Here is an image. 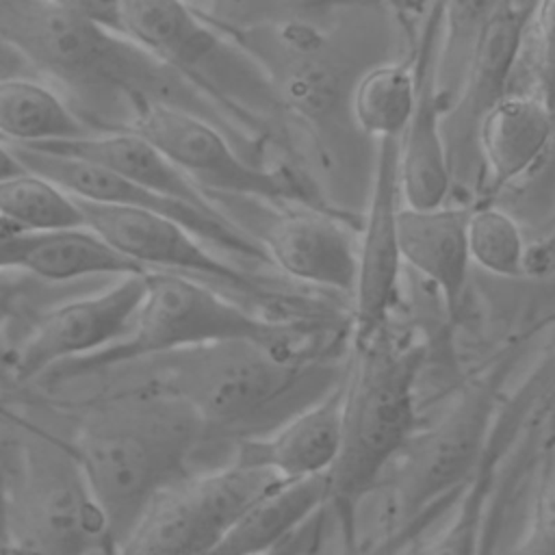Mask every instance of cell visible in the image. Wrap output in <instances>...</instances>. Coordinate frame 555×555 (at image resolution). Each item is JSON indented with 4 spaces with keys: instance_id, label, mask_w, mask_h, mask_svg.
Listing matches in <instances>:
<instances>
[{
    "instance_id": "obj_5",
    "label": "cell",
    "mask_w": 555,
    "mask_h": 555,
    "mask_svg": "<svg viewBox=\"0 0 555 555\" xmlns=\"http://www.w3.org/2000/svg\"><path fill=\"white\" fill-rule=\"evenodd\" d=\"M306 338L301 325L256 314L199 280L145 271V291L126 334L111 347L50 373L78 377L219 340H258L286 351H308Z\"/></svg>"
},
{
    "instance_id": "obj_34",
    "label": "cell",
    "mask_w": 555,
    "mask_h": 555,
    "mask_svg": "<svg viewBox=\"0 0 555 555\" xmlns=\"http://www.w3.org/2000/svg\"><path fill=\"white\" fill-rule=\"evenodd\" d=\"M0 416H4V418H9V421H17V423H24V418L15 416V414L11 412V408H7L2 401H0Z\"/></svg>"
},
{
    "instance_id": "obj_28",
    "label": "cell",
    "mask_w": 555,
    "mask_h": 555,
    "mask_svg": "<svg viewBox=\"0 0 555 555\" xmlns=\"http://www.w3.org/2000/svg\"><path fill=\"white\" fill-rule=\"evenodd\" d=\"M13 427H22V429H30L35 425H30L28 421L17 423V421H9L4 416H0V535L4 540V522H7V509H9V501L24 462V451H26V442L13 431Z\"/></svg>"
},
{
    "instance_id": "obj_3",
    "label": "cell",
    "mask_w": 555,
    "mask_h": 555,
    "mask_svg": "<svg viewBox=\"0 0 555 555\" xmlns=\"http://www.w3.org/2000/svg\"><path fill=\"white\" fill-rule=\"evenodd\" d=\"M0 39L65 89L89 98H137L191 111L225 128L215 100L130 39L52 0H0Z\"/></svg>"
},
{
    "instance_id": "obj_6",
    "label": "cell",
    "mask_w": 555,
    "mask_h": 555,
    "mask_svg": "<svg viewBox=\"0 0 555 555\" xmlns=\"http://www.w3.org/2000/svg\"><path fill=\"white\" fill-rule=\"evenodd\" d=\"M501 405L496 379L479 382L434 421L416 425L382 477L390 544L412 538L423 518L436 516L464 490L486 453Z\"/></svg>"
},
{
    "instance_id": "obj_11",
    "label": "cell",
    "mask_w": 555,
    "mask_h": 555,
    "mask_svg": "<svg viewBox=\"0 0 555 555\" xmlns=\"http://www.w3.org/2000/svg\"><path fill=\"white\" fill-rule=\"evenodd\" d=\"M2 143L9 147L11 156L22 169L52 182L72 199L150 210L178 221L204 243H210L230 254H238L247 260L269 262L260 241H256L247 230L238 228L228 217H210L180 202L165 199L100 165H93L76 156H67V154H59V152L33 147V145H17L7 141Z\"/></svg>"
},
{
    "instance_id": "obj_25",
    "label": "cell",
    "mask_w": 555,
    "mask_h": 555,
    "mask_svg": "<svg viewBox=\"0 0 555 555\" xmlns=\"http://www.w3.org/2000/svg\"><path fill=\"white\" fill-rule=\"evenodd\" d=\"M418 82L414 69L386 63L369 69L351 93V115L360 130L382 139H401L416 108Z\"/></svg>"
},
{
    "instance_id": "obj_15",
    "label": "cell",
    "mask_w": 555,
    "mask_h": 555,
    "mask_svg": "<svg viewBox=\"0 0 555 555\" xmlns=\"http://www.w3.org/2000/svg\"><path fill=\"white\" fill-rule=\"evenodd\" d=\"M260 245L271 264L297 282L353 293L358 275V236L323 208L278 215Z\"/></svg>"
},
{
    "instance_id": "obj_8",
    "label": "cell",
    "mask_w": 555,
    "mask_h": 555,
    "mask_svg": "<svg viewBox=\"0 0 555 555\" xmlns=\"http://www.w3.org/2000/svg\"><path fill=\"white\" fill-rule=\"evenodd\" d=\"M275 473L230 457L163 488L115 555H202L249 505L282 486Z\"/></svg>"
},
{
    "instance_id": "obj_26",
    "label": "cell",
    "mask_w": 555,
    "mask_h": 555,
    "mask_svg": "<svg viewBox=\"0 0 555 555\" xmlns=\"http://www.w3.org/2000/svg\"><path fill=\"white\" fill-rule=\"evenodd\" d=\"M0 219L13 232H50L82 225L76 202L26 169L0 178Z\"/></svg>"
},
{
    "instance_id": "obj_4",
    "label": "cell",
    "mask_w": 555,
    "mask_h": 555,
    "mask_svg": "<svg viewBox=\"0 0 555 555\" xmlns=\"http://www.w3.org/2000/svg\"><path fill=\"white\" fill-rule=\"evenodd\" d=\"M423 349L397 340L386 327L353 343L340 382V444L327 473V505L347 527L362 501L414 434Z\"/></svg>"
},
{
    "instance_id": "obj_14",
    "label": "cell",
    "mask_w": 555,
    "mask_h": 555,
    "mask_svg": "<svg viewBox=\"0 0 555 555\" xmlns=\"http://www.w3.org/2000/svg\"><path fill=\"white\" fill-rule=\"evenodd\" d=\"M529 17V7H518L514 0H499L473 48L455 100L442 111L440 128L453 182L468 150H475V130L481 115L505 95V85L525 43Z\"/></svg>"
},
{
    "instance_id": "obj_17",
    "label": "cell",
    "mask_w": 555,
    "mask_h": 555,
    "mask_svg": "<svg viewBox=\"0 0 555 555\" xmlns=\"http://www.w3.org/2000/svg\"><path fill=\"white\" fill-rule=\"evenodd\" d=\"M33 147L89 160L154 195L180 202L210 217H225L160 150L128 128L89 132L74 139L37 143Z\"/></svg>"
},
{
    "instance_id": "obj_36",
    "label": "cell",
    "mask_w": 555,
    "mask_h": 555,
    "mask_svg": "<svg viewBox=\"0 0 555 555\" xmlns=\"http://www.w3.org/2000/svg\"><path fill=\"white\" fill-rule=\"evenodd\" d=\"M2 546H4V540H2V535H0V548H2Z\"/></svg>"
},
{
    "instance_id": "obj_9",
    "label": "cell",
    "mask_w": 555,
    "mask_h": 555,
    "mask_svg": "<svg viewBox=\"0 0 555 555\" xmlns=\"http://www.w3.org/2000/svg\"><path fill=\"white\" fill-rule=\"evenodd\" d=\"M130 111L124 128L160 150L197 189L327 210L306 178L286 167L269 169L245 160L230 134L212 121L145 98L132 100Z\"/></svg>"
},
{
    "instance_id": "obj_19",
    "label": "cell",
    "mask_w": 555,
    "mask_h": 555,
    "mask_svg": "<svg viewBox=\"0 0 555 555\" xmlns=\"http://www.w3.org/2000/svg\"><path fill=\"white\" fill-rule=\"evenodd\" d=\"M553 134L548 102L540 95L505 93L479 119L475 152L492 191L527 176L548 150Z\"/></svg>"
},
{
    "instance_id": "obj_16",
    "label": "cell",
    "mask_w": 555,
    "mask_h": 555,
    "mask_svg": "<svg viewBox=\"0 0 555 555\" xmlns=\"http://www.w3.org/2000/svg\"><path fill=\"white\" fill-rule=\"evenodd\" d=\"M340 444V384L260 438L236 442L232 457L262 466L282 481L325 477Z\"/></svg>"
},
{
    "instance_id": "obj_1",
    "label": "cell",
    "mask_w": 555,
    "mask_h": 555,
    "mask_svg": "<svg viewBox=\"0 0 555 555\" xmlns=\"http://www.w3.org/2000/svg\"><path fill=\"white\" fill-rule=\"evenodd\" d=\"M208 447L223 444L182 401L150 382L95 405L69 442L115 548L163 488L208 468L202 462Z\"/></svg>"
},
{
    "instance_id": "obj_10",
    "label": "cell",
    "mask_w": 555,
    "mask_h": 555,
    "mask_svg": "<svg viewBox=\"0 0 555 555\" xmlns=\"http://www.w3.org/2000/svg\"><path fill=\"white\" fill-rule=\"evenodd\" d=\"M143 291L145 271L126 273L102 291L50 308L17 345L11 360L13 377L30 382L117 343L130 327Z\"/></svg>"
},
{
    "instance_id": "obj_20",
    "label": "cell",
    "mask_w": 555,
    "mask_h": 555,
    "mask_svg": "<svg viewBox=\"0 0 555 555\" xmlns=\"http://www.w3.org/2000/svg\"><path fill=\"white\" fill-rule=\"evenodd\" d=\"M117 7L126 39L180 72L208 95L202 67L208 61H221L223 46L184 0H117Z\"/></svg>"
},
{
    "instance_id": "obj_23",
    "label": "cell",
    "mask_w": 555,
    "mask_h": 555,
    "mask_svg": "<svg viewBox=\"0 0 555 555\" xmlns=\"http://www.w3.org/2000/svg\"><path fill=\"white\" fill-rule=\"evenodd\" d=\"M20 271L46 282H69L91 275L117 278L126 273H143L145 269L111 249L91 230L78 225L50 232H26V249Z\"/></svg>"
},
{
    "instance_id": "obj_21",
    "label": "cell",
    "mask_w": 555,
    "mask_h": 555,
    "mask_svg": "<svg viewBox=\"0 0 555 555\" xmlns=\"http://www.w3.org/2000/svg\"><path fill=\"white\" fill-rule=\"evenodd\" d=\"M327 507V475L286 481L249 505L202 555H269Z\"/></svg>"
},
{
    "instance_id": "obj_27",
    "label": "cell",
    "mask_w": 555,
    "mask_h": 555,
    "mask_svg": "<svg viewBox=\"0 0 555 555\" xmlns=\"http://www.w3.org/2000/svg\"><path fill=\"white\" fill-rule=\"evenodd\" d=\"M525 236L516 219L496 206L470 208L466 247L470 262L499 278L522 275Z\"/></svg>"
},
{
    "instance_id": "obj_31",
    "label": "cell",
    "mask_w": 555,
    "mask_h": 555,
    "mask_svg": "<svg viewBox=\"0 0 555 555\" xmlns=\"http://www.w3.org/2000/svg\"><path fill=\"white\" fill-rule=\"evenodd\" d=\"M26 249V232L0 234V275L20 271Z\"/></svg>"
},
{
    "instance_id": "obj_32",
    "label": "cell",
    "mask_w": 555,
    "mask_h": 555,
    "mask_svg": "<svg viewBox=\"0 0 555 555\" xmlns=\"http://www.w3.org/2000/svg\"><path fill=\"white\" fill-rule=\"evenodd\" d=\"M20 169L22 167L15 163V158L11 156L9 147L0 141V178H7V176H11V173H15Z\"/></svg>"
},
{
    "instance_id": "obj_33",
    "label": "cell",
    "mask_w": 555,
    "mask_h": 555,
    "mask_svg": "<svg viewBox=\"0 0 555 555\" xmlns=\"http://www.w3.org/2000/svg\"><path fill=\"white\" fill-rule=\"evenodd\" d=\"M4 275V273H2ZM4 284H0V325L4 323V317L9 314V304H11V297H13V293L11 291H7V288H2Z\"/></svg>"
},
{
    "instance_id": "obj_2",
    "label": "cell",
    "mask_w": 555,
    "mask_h": 555,
    "mask_svg": "<svg viewBox=\"0 0 555 555\" xmlns=\"http://www.w3.org/2000/svg\"><path fill=\"white\" fill-rule=\"evenodd\" d=\"M154 364L152 386L182 401L206 434L234 449L267 436L293 414L334 390L345 369L258 340H219L189 347Z\"/></svg>"
},
{
    "instance_id": "obj_13",
    "label": "cell",
    "mask_w": 555,
    "mask_h": 555,
    "mask_svg": "<svg viewBox=\"0 0 555 555\" xmlns=\"http://www.w3.org/2000/svg\"><path fill=\"white\" fill-rule=\"evenodd\" d=\"M375 169L362 236L358 238V275L353 286V343H362L386 327L399 293L401 256L397 245L399 139L377 141Z\"/></svg>"
},
{
    "instance_id": "obj_35",
    "label": "cell",
    "mask_w": 555,
    "mask_h": 555,
    "mask_svg": "<svg viewBox=\"0 0 555 555\" xmlns=\"http://www.w3.org/2000/svg\"><path fill=\"white\" fill-rule=\"evenodd\" d=\"M7 232H13V230H11V228L0 219V234H7Z\"/></svg>"
},
{
    "instance_id": "obj_18",
    "label": "cell",
    "mask_w": 555,
    "mask_h": 555,
    "mask_svg": "<svg viewBox=\"0 0 555 555\" xmlns=\"http://www.w3.org/2000/svg\"><path fill=\"white\" fill-rule=\"evenodd\" d=\"M468 206L410 208L401 204L397 212V245L401 262L429 280L449 314L460 310L468 284L466 223Z\"/></svg>"
},
{
    "instance_id": "obj_22",
    "label": "cell",
    "mask_w": 555,
    "mask_h": 555,
    "mask_svg": "<svg viewBox=\"0 0 555 555\" xmlns=\"http://www.w3.org/2000/svg\"><path fill=\"white\" fill-rule=\"evenodd\" d=\"M440 117L434 82L423 80L410 126L399 139V189L410 208L442 206L451 193L453 173Z\"/></svg>"
},
{
    "instance_id": "obj_12",
    "label": "cell",
    "mask_w": 555,
    "mask_h": 555,
    "mask_svg": "<svg viewBox=\"0 0 555 555\" xmlns=\"http://www.w3.org/2000/svg\"><path fill=\"white\" fill-rule=\"evenodd\" d=\"M82 228L91 230L111 249L139 264L145 271H165L186 278H199L243 291L249 297H264L267 291L254 284L243 271L217 258L178 221L126 206L95 204L74 199Z\"/></svg>"
},
{
    "instance_id": "obj_30",
    "label": "cell",
    "mask_w": 555,
    "mask_h": 555,
    "mask_svg": "<svg viewBox=\"0 0 555 555\" xmlns=\"http://www.w3.org/2000/svg\"><path fill=\"white\" fill-rule=\"evenodd\" d=\"M553 269V245L551 238L529 243L522 251V275L542 278L548 275Z\"/></svg>"
},
{
    "instance_id": "obj_7",
    "label": "cell",
    "mask_w": 555,
    "mask_h": 555,
    "mask_svg": "<svg viewBox=\"0 0 555 555\" xmlns=\"http://www.w3.org/2000/svg\"><path fill=\"white\" fill-rule=\"evenodd\" d=\"M30 436L7 509L4 544L17 555H115L69 442L39 429Z\"/></svg>"
},
{
    "instance_id": "obj_29",
    "label": "cell",
    "mask_w": 555,
    "mask_h": 555,
    "mask_svg": "<svg viewBox=\"0 0 555 555\" xmlns=\"http://www.w3.org/2000/svg\"><path fill=\"white\" fill-rule=\"evenodd\" d=\"M52 2L61 4L67 11H74L76 15L85 17L98 26H104V28L121 35L117 0H52Z\"/></svg>"
},
{
    "instance_id": "obj_24",
    "label": "cell",
    "mask_w": 555,
    "mask_h": 555,
    "mask_svg": "<svg viewBox=\"0 0 555 555\" xmlns=\"http://www.w3.org/2000/svg\"><path fill=\"white\" fill-rule=\"evenodd\" d=\"M89 132L87 121L48 85L20 76L0 78V141L37 145Z\"/></svg>"
}]
</instances>
